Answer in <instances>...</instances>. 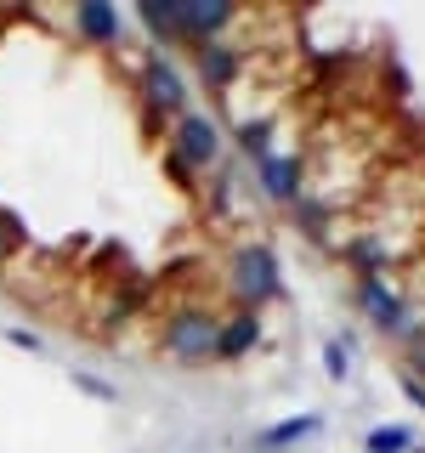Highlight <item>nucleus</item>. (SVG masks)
I'll return each instance as SVG.
<instances>
[{
  "mask_svg": "<svg viewBox=\"0 0 425 453\" xmlns=\"http://www.w3.org/2000/svg\"><path fill=\"white\" fill-rule=\"evenodd\" d=\"M198 68H205V80L210 85H233V51L221 46V40H210V46H198Z\"/></svg>",
  "mask_w": 425,
  "mask_h": 453,
  "instance_id": "obj_9",
  "label": "nucleus"
},
{
  "mask_svg": "<svg viewBox=\"0 0 425 453\" xmlns=\"http://www.w3.org/2000/svg\"><path fill=\"white\" fill-rule=\"evenodd\" d=\"M363 301H368V311H375V323H386V329H403V306H397V295H386L375 278L363 283Z\"/></svg>",
  "mask_w": 425,
  "mask_h": 453,
  "instance_id": "obj_10",
  "label": "nucleus"
},
{
  "mask_svg": "<svg viewBox=\"0 0 425 453\" xmlns=\"http://www.w3.org/2000/svg\"><path fill=\"white\" fill-rule=\"evenodd\" d=\"M74 28H80V40H91V46H113V40H120V12H113L108 0H80Z\"/></svg>",
  "mask_w": 425,
  "mask_h": 453,
  "instance_id": "obj_6",
  "label": "nucleus"
},
{
  "mask_svg": "<svg viewBox=\"0 0 425 453\" xmlns=\"http://www.w3.org/2000/svg\"><path fill=\"white\" fill-rule=\"evenodd\" d=\"M295 159H267V193L273 198H295Z\"/></svg>",
  "mask_w": 425,
  "mask_h": 453,
  "instance_id": "obj_11",
  "label": "nucleus"
},
{
  "mask_svg": "<svg viewBox=\"0 0 425 453\" xmlns=\"http://www.w3.org/2000/svg\"><path fill=\"white\" fill-rule=\"evenodd\" d=\"M216 334H221L216 311L182 306V311H170V323H165V351L176 363H210L216 357Z\"/></svg>",
  "mask_w": 425,
  "mask_h": 453,
  "instance_id": "obj_1",
  "label": "nucleus"
},
{
  "mask_svg": "<svg viewBox=\"0 0 425 453\" xmlns=\"http://www.w3.org/2000/svg\"><path fill=\"white\" fill-rule=\"evenodd\" d=\"M142 85H148V103H153V113H176L182 103H188V85H182V74L165 63V57H153V63L142 68Z\"/></svg>",
  "mask_w": 425,
  "mask_h": 453,
  "instance_id": "obj_5",
  "label": "nucleus"
},
{
  "mask_svg": "<svg viewBox=\"0 0 425 453\" xmlns=\"http://www.w3.org/2000/svg\"><path fill=\"white\" fill-rule=\"evenodd\" d=\"M136 18L148 23V35H153V40H165V46H170V40H182L176 0H165V6H159V0H148V6H136Z\"/></svg>",
  "mask_w": 425,
  "mask_h": 453,
  "instance_id": "obj_8",
  "label": "nucleus"
},
{
  "mask_svg": "<svg viewBox=\"0 0 425 453\" xmlns=\"http://www.w3.org/2000/svg\"><path fill=\"white\" fill-rule=\"evenodd\" d=\"M312 414H301V419H283V425H273V431H261V448H278V442H295V436H306L312 431Z\"/></svg>",
  "mask_w": 425,
  "mask_h": 453,
  "instance_id": "obj_12",
  "label": "nucleus"
},
{
  "mask_svg": "<svg viewBox=\"0 0 425 453\" xmlns=\"http://www.w3.org/2000/svg\"><path fill=\"white\" fill-rule=\"evenodd\" d=\"M176 18H182V40L188 46H210L216 28L233 23V6H221V0H176Z\"/></svg>",
  "mask_w": 425,
  "mask_h": 453,
  "instance_id": "obj_4",
  "label": "nucleus"
},
{
  "mask_svg": "<svg viewBox=\"0 0 425 453\" xmlns=\"http://www.w3.org/2000/svg\"><path fill=\"white\" fill-rule=\"evenodd\" d=\"M12 346H23V351H40V334H28V329H12Z\"/></svg>",
  "mask_w": 425,
  "mask_h": 453,
  "instance_id": "obj_16",
  "label": "nucleus"
},
{
  "mask_svg": "<svg viewBox=\"0 0 425 453\" xmlns=\"http://www.w3.org/2000/svg\"><path fill=\"white\" fill-rule=\"evenodd\" d=\"M329 374H335V380L346 374V346H329Z\"/></svg>",
  "mask_w": 425,
  "mask_h": 453,
  "instance_id": "obj_17",
  "label": "nucleus"
},
{
  "mask_svg": "<svg viewBox=\"0 0 425 453\" xmlns=\"http://www.w3.org/2000/svg\"><path fill=\"white\" fill-rule=\"evenodd\" d=\"M18 238H23V221L12 216V210H0V266H6L12 250H18Z\"/></svg>",
  "mask_w": 425,
  "mask_h": 453,
  "instance_id": "obj_14",
  "label": "nucleus"
},
{
  "mask_svg": "<svg viewBox=\"0 0 425 453\" xmlns=\"http://www.w3.org/2000/svg\"><path fill=\"white\" fill-rule=\"evenodd\" d=\"M216 148H221V136H216V125L205 119V113H182V125H176V159L188 165V170H205L210 159H216Z\"/></svg>",
  "mask_w": 425,
  "mask_h": 453,
  "instance_id": "obj_3",
  "label": "nucleus"
},
{
  "mask_svg": "<svg viewBox=\"0 0 425 453\" xmlns=\"http://www.w3.org/2000/svg\"><path fill=\"white\" fill-rule=\"evenodd\" d=\"M408 448V431L403 425H391V431H375L368 436V453H403Z\"/></svg>",
  "mask_w": 425,
  "mask_h": 453,
  "instance_id": "obj_13",
  "label": "nucleus"
},
{
  "mask_svg": "<svg viewBox=\"0 0 425 453\" xmlns=\"http://www.w3.org/2000/svg\"><path fill=\"white\" fill-rule=\"evenodd\" d=\"M233 289L244 306H261L278 295V266L267 250H238V266H233Z\"/></svg>",
  "mask_w": 425,
  "mask_h": 453,
  "instance_id": "obj_2",
  "label": "nucleus"
},
{
  "mask_svg": "<svg viewBox=\"0 0 425 453\" xmlns=\"http://www.w3.org/2000/svg\"><path fill=\"white\" fill-rule=\"evenodd\" d=\"M255 340H261V323H255V311H238L233 323H221V334H216V357H244Z\"/></svg>",
  "mask_w": 425,
  "mask_h": 453,
  "instance_id": "obj_7",
  "label": "nucleus"
},
{
  "mask_svg": "<svg viewBox=\"0 0 425 453\" xmlns=\"http://www.w3.org/2000/svg\"><path fill=\"white\" fill-rule=\"evenodd\" d=\"M74 386H85V391H97V396H113V391L103 386V380H91V374H74Z\"/></svg>",
  "mask_w": 425,
  "mask_h": 453,
  "instance_id": "obj_18",
  "label": "nucleus"
},
{
  "mask_svg": "<svg viewBox=\"0 0 425 453\" xmlns=\"http://www.w3.org/2000/svg\"><path fill=\"white\" fill-rule=\"evenodd\" d=\"M238 142H244L250 153H267V125H261V119H250L244 131H238Z\"/></svg>",
  "mask_w": 425,
  "mask_h": 453,
  "instance_id": "obj_15",
  "label": "nucleus"
}]
</instances>
